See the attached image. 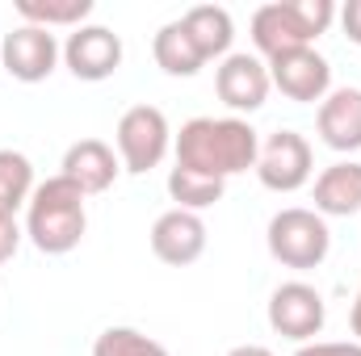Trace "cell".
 <instances>
[{
    "label": "cell",
    "mask_w": 361,
    "mask_h": 356,
    "mask_svg": "<svg viewBox=\"0 0 361 356\" xmlns=\"http://www.w3.org/2000/svg\"><path fill=\"white\" fill-rule=\"evenodd\" d=\"M173 151H177V168L227 180L257 168L261 139L244 117H193L180 126Z\"/></svg>",
    "instance_id": "cell-1"
},
{
    "label": "cell",
    "mask_w": 361,
    "mask_h": 356,
    "mask_svg": "<svg viewBox=\"0 0 361 356\" xmlns=\"http://www.w3.org/2000/svg\"><path fill=\"white\" fill-rule=\"evenodd\" d=\"M89 231V214H85V193L63 177L42 180L25 205V235L42 256H68L80 248Z\"/></svg>",
    "instance_id": "cell-2"
},
{
    "label": "cell",
    "mask_w": 361,
    "mask_h": 356,
    "mask_svg": "<svg viewBox=\"0 0 361 356\" xmlns=\"http://www.w3.org/2000/svg\"><path fill=\"white\" fill-rule=\"evenodd\" d=\"M336 21V4L332 0H277L261 4L252 13V42L265 59L290 55V51H307L319 34H328V25Z\"/></svg>",
    "instance_id": "cell-3"
},
{
    "label": "cell",
    "mask_w": 361,
    "mask_h": 356,
    "mask_svg": "<svg viewBox=\"0 0 361 356\" xmlns=\"http://www.w3.org/2000/svg\"><path fill=\"white\" fill-rule=\"evenodd\" d=\"M265 243H269V256L286 268H319L332 252V231L328 222L315 214V210H302V205H290V210H277L269 218V231H265Z\"/></svg>",
    "instance_id": "cell-4"
},
{
    "label": "cell",
    "mask_w": 361,
    "mask_h": 356,
    "mask_svg": "<svg viewBox=\"0 0 361 356\" xmlns=\"http://www.w3.org/2000/svg\"><path fill=\"white\" fill-rule=\"evenodd\" d=\"M114 143H118V160H122V168L130 177H143V172L160 168L164 155H169V147H173V130H169L164 109H156V105H130L118 117Z\"/></svg>",
    "instance_id": "cell-5"
},
{
    "label": "cell",
    "mask_w": 361,
    "mask_h": 356,
    "mask_svg": "<svg viewBox=\"0 0 361 356\" xmlns=\"http://www.w3.org/2000/svg\"><path fill=\"white\" fill-rule=\"evenodd\" d=\"M328 323V306L324 293L307 281H286L277 285L269 298V327L277 336L294 340V344H311Z\"/></svg>",
    "instance_id": "cell-6"
},
{
    "label": "cell",
    "mask_w": 361,
    "mask_h": 356,
    "mask_svg": "<svg viewBox=\"0 0 361 356\" xmlns=\"http://www.w3.org/2000/svg\"><path fill=\"white\" fill-rule=\"evenodd\" d=\"M315 172V160H311V143L298 134V130H277L261 143V155H257V177L269 193H298Z\"/></svg>",
    "instance_id": "cell-7"
},
{
    "label": "cell",
    "mask_w": 361,
    "mask_h": 356,
    "mask_svg": "<svg viewBox=\"0 0 361 356\" xmlns=\"http://www.w3.org/2000/svg\"><path fill=\"white\" fill-rule=\"evenodd\" d=\"M63 46L55 42L51 30H38V25H17L13 34H4L0 42V59H4V72L21 84H38L55 72Z\"/></svg>",
    "instance_id": "cell-8"
},
{
    "label": "cell",
    "mask_w": 361,
    "mask_h": 356,
    "mask_svg": "<svg viewBox=\"0 0 361 356\" xmlns=\"http://www.w3.org/2000/svg\"><path fill=\"white\" fill-rule=\"evenodd\" d=\"M63 63L76 80L101 84L122 68V38L105 25H80L63 42Z\"/></svg>",
    "instance_id": "cell-9"
},
{
    "label": "cell",
    "mask_w": 361,
    "mask_h": 356,
    "mask_svg": "<svg viewBox=\"0 0 361 356\" xmlns=\"http://www.w3.org/2000/svg\"><path fill=\"white\" fill-rule=\"evenodd\" d=\"M269 63H261L257 55H248V51H235V55H227L223 63H219V72H214V92H219V101L227 105V109H235V113H257L265 101H269Z\"/></svg>",
    "instance_id": "cell-10"
},
{
    "label": "cell",
    "mask_w": 361,
    "mask_h": 356,
    "mask_svg": "<svg viewBox=\"0 0 361 356\" xmlns=\"http://www.w3.org/2000/svg\"><path fill=\"white\" fill-rule=\"evenodd\" d=\"M269 80L281 96H290L298 105H315L332 92V68L315 46H307V51H290V55L269 59Z\"/></svg>",
    "instance_id": "cell-11"
},
{
    "label": "cell",
    "mask_w": 361,
    "mask_h": 356,
    "mask_svg": "<svg viewBox=\"0 0 361 356\" xmlns=\"http://www.w3.org/2000/svg\"><path fill=\"white\" fill-rule=\"evenodd\" d=\"M152 252H156V260H164L173 268L202 260V252H206V222H202V214H189V210L160 214L152 222Z\"/></svg>",
    "instance_id": "cell-12"
},
{
    "label": "cell",
    "mask_w": 361,
    "mask_h": 356,
    "mask_svg": "<svg viewBox=\"0 0 361 356\" xmlns=\"http://www.w3.org/2000/svg\"><path fill=\"white\" fill-rule=\"evenodd\" d=\"M315 130L332 151H361V89H332L319 101Z\"/></svg>",
    "instance_id": "cell-13"
},
{
    "label": "cell",
    "mask_w": 361,
    "mask_h": 356,
    "mask_svg": "<svg viewBox=\"0 0 361 356\" xmlns=\"http://www.w3.org/2000/svg\"><path fill=\"white\" fill-rule=\"evenodd\" d=\"M118 172H122V160H118L114 147L101 143V139H80V143H72L68 155H63V177L72 180L85 197L105 193V189L118 180Z\"/></svg>",
    "instance_id": "cell-14"
},
{
    "label": "cell",
    "mask_w": 361,
    "mask_h": 356,
    "mask_svg": "<svg viewBox=\"0 0 361 356\" xmlns=\"http://www.w3.org/2000/svg\"><path fill=\"white\" fill-rule=\"evenodd\" d=\"M315 214L319 218H349L361 214V164L341 160L315 177Z\"/></svg>",
    "instance_id": "cell-15"
},
{
    "label": "cell",
    "mask_w": 361,
    "mask_h": 356,
    "mask_svg": "<svg viewBox=\"0 0 361 356\" xmlns=\"http://www.w3.org/2000/svg\"><path fill=\"white\" fill-rule=\"evenodd\" d=\"M185 34L193 38V46L202 51V59H227L231 55V38H235V21L223 4H193L180 17Z\"/></svg>",
    "instance_id": "cell-16"
},
{
    "label": "cell",
    "mask_w": 361,
    "mask_h": 356,
    "mask_svg": "<svg viewBox=\"0 0 361 356\" xmlns=\"http://www.w3.org/2000/svg\"><path fill=\"white\" fill-rule=\"evenodd\" d=\"M152 55H156V63H160L169 76H180V80H189V76H197V72L206 68L202 51L193 46V38L185 34V25H180V21L160 25V34L152 38Z\"/></svg>",
    "instance_id": "cell-17"
},
{
    "label": "cell",
    "mask_w": 361,
    "mask_h": 356,
    "mask_svg": "<svg viewBox=\"0 0 361 356\" xmlns=\"http://www.w3.org/2000/svg\"><path fill=\"white\" fill-rule=\"evenodd\" d=\"M34 189V164L21 151L0 147V218H17V210L30 205Z\"/></svg>",
    "instance_id": "cell-18"
},
{
    "label": "cell",
    "mask_w": 361,
    "mask_h": 356,
    "mask_svg": "<svg viewBox=\"0 0 361 356\" xmlns=\"http://www.w3.org/2000/svg\"><path fill=\"white\" fill-rule=\"evenodd\" d=\"M227 193V180H214V177H202V172H189V168H173L169 172V197L177 201V210H210L214 201H223Z\"/></svg>",
    "instance_id": "cell-19"
},
{
    "label": "cell",
    "mask_w": 361,
    "mask_h": 356,
    "mask_svg": "<svg viewBox=\"0 0 361 356\" xmlns=\"http://www.w3.org/2000/svg\"><path fill=\"white\" fill-rule=\"evenodd\" d=\"M89 13L92 0H17V17L25 25H38V30H55V25L80 30Z\"/></svg>",
    "instance_id": "cell-20"
},
{
    "label": "cell",
    "mask_w": 361,
    "mask_h": 356,
    "mask_svg": "<svg viewBox=\"0 0 361 356\" xmlns=\"http://www.w3.org/2000/svg\"><path fill=\"white\" fill-rule=\"evenodd\" d=\"M92 356H169V348L135 327H105L92 340Z\"/></svg>",
    "instance_id": "cell-21"
},
{
    "label": "cell",
    "mask_w": 361,
    "mask_h": 356,
    "mask_svg": "<svg viewBox=\"0 0 361 356\" xmlns=\"http://www.w3.org/2000/svg\"><path fill=\"white\" fill-rule=\"evenodd\" d=\"M294 356H361V344H357V340H345V344H324V340H311V344H302Z\"/></svg>",
    "instance_id": "cell-22"
},
{
    "label": "cell",
    "mask_w": 361,
    "mask_h": 356,
    "mask_svg": "<svg viewBox=\"0 0 361 356\" xmlns=\"http://www.w3.org/2000/svg\"><path fill=\"white\" fill-rule=\"evenodd\" d=\"M21 227H17V218H0V265H8L13 256H17V248H21Z\"/></svg>",
    "instance_id": "cell-23"
},
{
    "label": "cell",
    "mask_w": 361,
    "mask_h": 356,
    "mask_svg": "<svg viewBox=\"0 0 361 356\" xmlns=\"http://www.w3.org/2000/svg\"><path fill=\"white\" fill-rule=\"evenodd\" d=\"M336 17H341V25H345V38H349L353 46H361V0H349Z\"/></svg>",
    "instance_id": "cell-24"
},
{
    "label": "cell",
    "mask_w": 361,
    "mask_h": 356,
    "mask_svg": "<svg viewBox=\"0 0 361 356\" xmlns=\"http://www.w3.org/2000/svg\"><path fill=\"white\" fill-rule=\"evenodd\" d=\"M227 356H273L265 344H240V348H231Z\"/></svg>",
    "instance_id": "cell-25"
},
{
    "label": "cell",
    "mask_w": 361,
    "mask_h": 356,
    "mask_svg": "<svg viewBox=\"0 0 361 356\" xmlns=\"http://www.w3.org/2000/svg\"><path fill=\"white\" fill-rule=\"evenodd\" d=\"M349 327H353V336H357V344H361V289H357V298H353V314H349Z\"/></svg>",
    "instance_id": "cell-26"
}]
</instances>
